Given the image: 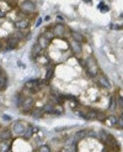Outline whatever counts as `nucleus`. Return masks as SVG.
<instances>
[{"instance_id": "2", "label": "nucleus", "mask_w": 123, "mask_h": 152, "mask_svg": "<svg viewBox=\"0 0 123 152\" xmlns=\"http://www.w3.org/2000/svg\"><path fill=\"white\" fill-rule=\"evenodd\" d=\"M14 25L17 30H26L30 25V20L27 17H24V15H19V19L15 20Z\"/></svg>"}, {"instance_id": "32", "label": "nucleus", "mask_w": 123, "mask_h": 152, "mask_svg": "<svg viewBox=\"0 0 123 152\" xmlns=\"http://www.w3.org/2000/svg\"><path fill=\"white\" fill-rule=\"evenodd\" d=\"M0 51H3V41L0 40Z\"/></svg>"}, {"instance_id": "17", "label": "nucleus", "mask_w": 123, "mask_h": 152, "mask_svg": "<svg viewBox=\"0 0 123 152\" xmlns=\"http://www.w3.org/2000/svg\"><path fill=\"white\" fill-rule=\"evenodd\" d=\"M53 73H54V66H52L51 68L47 69V73H46V77H44V80L46 82H49L53 77Z\"/></svg>"}, {"instance_id": "28", "label": "nucleus", "mask_w": 123, "mask_h": 152, "mask_svg": "<svg viewBox=\"0 0 123 152\" xmlns=\"http://www.w3.org/2000/svg\"><path fill=\"white\" fill-rule=\"evenodd\" d=\"M5 16H6V10L0 8V17H5Z\"/></svg>"}, {"instance_id": "13", "label": "nucleus", "mask_w": 123, "mask_h": 152, "mask_svg": "<svg viewBox=\"0 0 123 152\" xmlns=\"http://www.w3.org/2000/svg\"><path fill=\"white\" fill-rule=\"evenodd\" d=\"M85 119L86 120H96L97 119V111L94 109L86 110V114H85Z\"/></svg>"}, {"instance_id": "34", "label": "nucleus", "mask_w": 123, "mask_h": 152, "mask_svg": "<svg viewBox=\"0 0 123 152\" xmlns=\"http://www.w3.org/2000/svg\"><path fill=\"white\" fill-rule=\"evenodd\" d=\"M3 74V70H1V68H0V75H1Z\"/></svg>"}, {"instance_id": "31", "label": "nucleus", "mask_w": 123, "mask_h": 152, "mask_svg": "<svg viewBox=\"0 0 123 152\" xmlns=\"http://www.w3.org/2000/svg\"><path fill=\"white\" fill-rule=\"evenodd\" d=\"M57 19H58V21H59V22L62 24V21H63V17H62V16H59V15H58V16H57Z\"/></svg>"}, {"instance_id": "18", "label": "nucleus", "mask_w": 123, "mask_h": 152, "mask_svg": "<svg viewBox=\"0 0 123 152\" xmlns=\"http://www.w3.org/2000/svg\"><path fill=\"white\" fill-rule=\"evenodd\" d=\"M85 136H86V131H85V130H80V131H78L75 135H74V140H75V141L83 140Z\"/></svg>"}, {"instance_id": "21", "label": "nucleus", "mask_w": 123, "mask_h": 152, "mask_svg": "<svg viewBox=\"0 0 123 152\" xmlns=\"http://www.w3.org/2000/svg\"><path fill=\"white\" fill-rule=\"evenodd\" d=\"M107 120H108V122L112 125V126H116V125H117V117L115 115H110Z\"/></svg>"}, {"instance_id": "12", "label": "nucleus", "mask_w": 123, "mask_h": 152, "mask_svg": "<svg viewBox=\"0 0 123 152\" xmlns=\"http://www.w3.org/2000/svg\"><path fill=\"white\" fill-rule=\"evenodd\" d=\"M11 148V141H0V152H9Z\"/></svg>"}, {"instance_id": "22", "label": "nucleus", "mask_w": 123, "mask_h": 152, "mask_svg": "<svg viewBox=\"0 0 123 152\" xmlns=\"http://www.w3.org/2000/svg\"><path fill=\"white\" fill-rule=\"evenodd\" d=\"M116 106H117V104H116V100H115V98H113V96H111V100H110V106H108V109H110V110H115V109H116Z\"/></svg>"}, {"instance_id": "25", "label": "nucleus", "mask_w": 123, "mask_h": 152, "mask_svg": "<svg viewBox=\"0 0 123 152\" xmlns=\"http://www.w3.org/2000/svg\"><path fill=\"white\" fill-rule=\"evenodd\" d=\"M117 125H118L121 129H123V114H122L118 119H117Z\"/></svg>"}, {"instance_id": "16", "label": "nucleus", "mask_w": 123, "mask_h": 152, "mask_svg": "<svg viewBox=\"0 0 123 152\" xmlns=\"http://www.w3.org/2000/svg\"><path fill=\"white\" fill-rule=\"evenodd\" d=\"M32 135H33V129H32V126H28L26 127V130H25V132L22 134V136L26 139V140H30L31 137H32Z\"/></svg>"}, {"instance_id": "20", "label": "nucleus", "mask_w": 123, "mask_h": 152, "mask_svg": "<svg viewBox=\"0 0 123 152\" xmlns=\"http://www.w3.org/2000/svg\"><path fill=\"white\" fill-rule=\"evenodd\" d=\"M43 36L46 37L47 40H49V41H52V40L56 37V36H54V32H53V30H52V31H46L44 34H43Z\"/></svg>"}, {"instance_id": "7", "label": "nucleus", "mask_w": 123, "mask_h": 152, "mask_svg": "<svg viewBox=\"0 0 123 152\" xmlns=\"http://www.w3.org/2000/svg\"><path fill=\"white\" fill-rule=\"evenodd\" d=\"M53 32H54V36H59L63 37L65 35V26L63 24H57L54 27H53Z\"/></svg>"}, {"instance_id": "27", "label": "nucleus", "mask_w": 123, "mask_h": 152, "mask_svg": "<svg viewBox=\"0 0 123 152\" xmlns=\"http://www.w3.org/2000/svg\"><path fill=\"white\" fill-rule=\"evenodd\" d=\"M97 119H99V120H105L106 115H105L103 113H101V111H97Z\"/></svg>"}, {"instance_id": "3", "label": "nucleus", "mask_w": 123, "mask_h": 152, "mask_svg": "<svg viewBox=\"0 0 123 152\" xmlns=\"http://www.w3.org/2000/svg\"><path fill=\"white\" fill-rule=\"evenodd\" d=\"M20 8L24 13H35L36 11V4L33 1H24L20 5Z\"/></svg>"}, {"instance_id": "23", "label": "nucleus", "mask_w": 123, "mask_h": 152, "mask_svg": "<svg viewBox=\"0 0 123 152\" xmlns=\"http://www.w3.org/2000/svg\"><path fill=\"white\" fill-rule=\"evenodd\" d=\"M38 152H51V147L47 145H42V146H40Z\"/></svg>"}, {"instance_id": "8", "label": "nucleus", "mask_w": 123, "mask_h": 152, "mask_svg": "<svg viewBox=\"0 0 123 152\" xmlns=\"http://www.w3.org/2000/svg\"><path fill=\"white\" fill-rule=\"evenodd\" d=\"M97 83L101 87H103V88H111V83H110V80L106 78L105 74H99L97 75Z\"/></svg>"}, {"instance_id": "26", "label": "nucleus", "mask_w": 123, "mask_h": 152, "mask_svg": "<svg viewBox=\"0 0 123 152\" xmlns=\"http://www.w3.org/2000/svg\"><path fill=\"white\" fill-rule=\"evenodd\" d=\"M99 8L101 9V11H102V13H106V11L108 10V8L106 6V5H105L103 3H100V4H99Z\"/></svg>"}, {"instance_id": "14", "label": "nucleus", "mask_w": 123, "mask_h": 152, "mask_svg": "<svg viewBox=\"0 0 123 152\" xmlns=\"http://www.w3.org/2000/svg\"><path fill=\"white\" fill-rule=\"evenodd\" d=\"M41 51H42V48L40 47V45L38 43H35L33 46H32V57H35V58H37L38 56H41Z\"/></svg>"}, {"instance_id": "33", "label": "nucleus", "mask_w": 123, "mask_h": 152, "mask_svg": "<svg viewBox=\"0 0 123 152\" xmlns=\"http://www.w3.org/2000/svg\"><path fill=\"white\" fill-rule=\"evenodd\" d=\"M64 152H73V150H69V148H65V151Z\"/></svg>"}, {"instance_id": "6", "label": "nucleus", "mask_w": 123, "mask_h": 152, "mask_svg": "<svg viewBox=\"0 0 123 152\" xmlns=\"http://www.w3.org/2000/svg\"><path fill=\"white\" fill-rule=\"evenodd\" d=\"M69 46H70V50L75 53V55H80L83 51V47H81V43L80 42H76V41H69Z\"/></svg>"}, {"instance_id": "4", "label": "nucleus", "mask_w": 123, "mask_h": 152, "mask_svg": "<svg viewBox=\"0 0 123 152\" xmlns=\"http://www.w3.org/2000/svg\"><path fill=\"white\" fill-rule=\"evenodd\" d=\"M28 125H26L25 122H22V121H16L15 124H14V126H12V131L16 134V135H22L24 132H25V130H26V127H27Z\"/></svg>"}, {"instance_id": "30", "label": "nucleus", "mask_w": 123, "mask_h": 152, "mask_svg": "<svg viewBox=\"0 0 123 152\" xmlns=\"http://www.w3.org/2000/svg\"><path fill=\"white\" fill-rule=\"evenodd\" d=\"M41 24H42V19H41V17H40V19H38V20H37V24H36V26H40V25H41Z\"/></svg>"}, {"instance_id": "9", "label": "nucleus", "mask_w": 123, "mask_h": 152, "mask_svg": "<svg viewBox=\"0 0 123 152\" xmlns=\"http://www.w3.org/2000/svg\"><path fill=\"white\" fill-rule=\"evenodd\" d=\"M12 132L10 129H4L0 132V141H11Z\"/></svg>"}, {"instance_id": "10", "label": "nucleus", "mask_w": 123, "mask_h": 152, "mask_svg": "<svg viewBox=\"0 0 123 152\" xmlns=\"http://www.w3.org/2000/svg\"><path fill=\"white\" fill-rule=\"evenodd\" d=\"M19 42H20V40H19V39H16V37H14V36L11 35L10 37H8V40H6V45H8V47L10 48V50H14V48L17 47Z\"/></svg>"}, {"instance_id": "1", "label": "nucleus", "mask_w": 123, "mask_h": 152, "mask_svg": "<svg viewBox=\"0 0 123 152\" xmlns=\"http://www.w3.org/2000/svg\"><path fill=\"white\" fill-rule=\"evenodd\" d=\"M85 68H86V73L90 75V77H96L99 75V66L96 63L94 57H90L86 59L85 62Z\"/></svg>"}, {"instance_id": "29", "label": "nucleus", "mask_w": 123, "mask_h": 152, "mask_svg": "<svg viewBox=\"0 0 123 152\" xmlns=\"http://www.w3.org/2000/svg\"><path fill=\"white\" fill-rule=\"evenodd\" d=\"M3 119L5 121H10L11 120V116H9V115H3Z\"/></svg>"}, {"instance_id": "5", "label": "nucleus", "mask_w": 123, "mask_h": 152, "mask_svg": "<svg viewBox=\"0 0 123 152\" xmlns=\"http://www.w3.org/2000/svg\"><path fill=\"white\" fill-rule=\"evenodd\" d=\"M35 105V99L32 96H26L24 98V101H22V104H21V108L25 110V111H28L31 110L32 108H33Z\"/></svg>"}, {"instance_id": "19", "label": "nucleus", "mask_w": 123, "mask_h": 152, "mask_svg": "<svg viewBox=\"0 0 123 152\" xmlns=\"http://www.w3.org/2000/svg\"><path fill=\"white\" fill-rule=\"evenodd\" d=\"M42 111L43 113H53L54 111V106H53V104H46L44 106H43V109H42Z\"/></svg>"}, {"instance_id": "24", "label": "nucleus", "mask_w": 123, "mask_h": 152, "mask_svg": "<svg viewBox=\"0 0 123 152\" xmlns=\"http://www.w3.org/2000/svg\"><path fill=\"white\" fill-rule=\"evenodd\" d=\"M116 104H117V106H118L119 109H122V110H123V96L118 98V99L116 100Z\"/></svg>"}, {"instance_id": "11", "label": "nucleus", "mask_w": 123, "mask_h": 152, "mask_svg": "<svg viewBox=\"0 0 123 152\" xmlns=\"http://www.w3.org/2000/svg\"><path fill=\"white\" fill-rule=\"evenodd\" d=\"M49 42H51V41L47 40L46 37L43 36V34L40 35V36H38V40H37V43L40 45V47L42 48V50H46V48L49 46Z\"/></svg>"}, {"instance_id": "15", "label": "nucleus", "mask_w": 123, "mask_h": 152, "mask_svg": "<svg viewBox=\"0 0 123 152\" xmlns=\"http://www.w3.org/2000/svg\"><path fill=\"white\" fill-rule=\"evenodd\" d=\"M70 35H71V37H73V40L74 41H76V42H84V36L81 35V34H79V32H76V31H71L70 32Z\"/></svg>"}]
</instances>
